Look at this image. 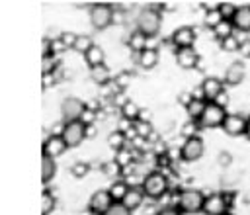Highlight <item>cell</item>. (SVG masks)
<instances>
[{
    "label": "cell",
    "instance_id": "cell-1",
    "mask_svg": "<svg viewBox=\"0 0 250 215\" xmlns=\"http://www.w3.org/2000/svg\"><path fill=\"white\" fill-rule=\"evenodd\" d=\"M160 25H162V16H160V8H154V6H146L139 12L137 16V29L148 39V37H154L158 31H160Z\"/></svg>",
    "mask_w": 250,
    "mask_h": 215
},
{
    "label": "cell",
    "instance_id": "cell-2",
    "mask_svg": "<svg viewBox=\"0 0 250 215\" xmlns=\"http://www.w3.org/2000/svg\"><path fill=\"white\" fill-rule=\"evenodd\" d=\"M203 201H205V194L197 188H184L180 192V197H178V209L182 213H199L203 209Z\"/></svg>",
    "mask_w": 250,
    "mask_h": 215
},
{
    "label": "cell",
    "instance_id": "cell-3",
    "mask_svg": "<svg viewBox=\"0 0 250 215\" xmlns=\"http://www.w3.org/2000/svg\"><path fill=\"white\" fill-rule=\"evenodd\" d=\"M141 188H143V192H145L146 197H150V199H160V197L168 192V178H166L162 172L152 170V172H148V174L145 176Z\"/></svg>",
    "mask_w": 250,
    "mask_h": 215
},
{
    "label": "cell",
    "instance_id": "cell-4",
    "mask_svg": "<svg viewBox=\"0 0 250 215\" xmlns=\"http://www.w3.org/2000/svg\"><path fill=\"white\" fill-rule=\"evenodd\" d=\"M90 22L94 29H105L113 23V8L105 2H96L90 6Z\"/></svg>",
    "mask_w": 250,
    "mask_h": 215
},
{
    "label": "cell",
    "instance_id": "cell-5",
    "mask_svg": "<svg viewBox=\"0 0 250 215\" xmlns=\"http://www.w3.org/2000/svg\"><path fill=\"white\" fill-rule=\"evenodd\" d=\"M86 129H88V125H84L82 121H70V123H64L61 137H62L66 149H74V147H78V145L86 139Z\"/></svg>",
    "mask_w": 250,
    "mask_h": 215
},
{
    "label": "cell",
    "instance_id": "cell-6",
    "mask_svg": "<svg viewBox=\"0 0 250 215\" xmlns=\"http://www.w3.org/2000/svg\"><path fill=\"white\" fill-rule=\"evenodd\" d=\"M227 115L229 113L225 111V108H221L215 102H209L207 108H205V111H203V115H201V119H199V127H207V129L223 127Z\"/></svg>",
    "mask_w": 250,
    "mask_h": 215
},
{
    "label": "cell",
    "instance_id": "cell-7",
    "mask_svg": "<svg viewBox=\"0 0 250 215\" xmlns=\"http://www.w3.org/2000/svg\"><path fill=\"white\" fill-rule=\"evenodd\" d=\"M86 111V106L82 100L74 98V96H68L62 100L61 104V115H62V121L64 123H70V121H80L82 115Z\"/></svg>",
    "mask_w": 250,
    "mask_h": 215
},
{
    "label": "cell",
    "instance_id": "cell-8",
    "mask_svg": "<svg viewBox=\"0 0 250 215\" xmlns=\"http://www.w3.org/2000/svg\"><path fill=\"white\" fill-rule=\"evenodd\" d=\"M205 152V143L201 137H191V139H186L180 147V158L184 162H195L203 156Z\"/></svg>",
    "mask_w": 250,
    "mask_h": 215
},
{
    "label": "cell",
    "instance_id": "cell-9",
    "mask_svg": "<svg viewBox=\"0 0 250 215\" xmlns=\"http://www.w3.org/2000/svg\"><path fill=\"white\" fill-rule=\"evenodd\" d=\"M199 90H201V98L205 102H215L225 92V82L217 76H207V78H203Z\"/></svg>",
    "mask_w": 250,
    "mask_h": 215
},
{
    "label": "cell",
    "instance_id": "cell-10",
    "mask_svg": "<svg viewBox=\"0 0 250 215\" xmlns=\"http://www.w3.org/2000/svg\"><path fill=\"white\" fill-rule=\"evenodd\" d=\"M111 205H113V199H111V195H109L107 190L94 192L92 197H90V201H88V209H90L92 215H104Z\"/></svg>",
    "mask_w": 250,
    "mask_h": 215
},
{
    "label": "cell",
    "instance_id": "cell-11",
    "mask_svg": "<svg viewBox=\"0 0 250 215\" xmlns=\"http://www.w3.org/2000/svg\"><path fill=\"white\" fill-rule=\"evenodd\" d=\"M229 209L230 207H229L223 194H209V195H205L201 211L205 215H225V213H229Z\"/></svg>",
    "mask_w": 250,
    "mask_h": 215
},
{
    "label": "cell",
    "instance_id": "cell-12",
    "mask_svg": "<svg viewBox=\"0 0 250 215\" xmlns=\"http://www.w3.org/2000/svg\"><path fill=\"white\" fill-rule=\"evenodd\" d=\"M246 127H248V119L240 113H229L225 123H223V131L229 135V137H240L246 133Z\"/></svg>",
    "mask_w": 250,
    "mask_h": 215
},
{
    "label": "cell",
    "instance_id": "cell-13",
    "mask_svg": "<svg viewBox=\"0 0 250 215\" xmlns=\"http://www.w3.org/2000/svg\"><path fill=\"white\" fill-rule=\"evenodd\" d=\"M172 43L178 49H186V47H193L195 43V29L191 25H182L172 33Z\"/></svg>",
    "mask_w": 250,
    "mask_h": 215
},
{
    "label": "cell",
    "instance_id": "cell-14",
    "mask_svg": "<svg viewBox=\"0 0 250 215\" xmlns=\"http://www.w3.org/2000/svg\"><path fill=\"white\" fill-rule=\"evenodd\" d=\"M244 76H246V66H244V63H242V61H234V63H230V64L227 66V70H225V84H229V86H238V84H242Z\"/></svg>",
    "mask_w": 250,
    "mask_h": 215
},
{
    "label": "cell",
    "instance_id": "cell-15",
    "mask_svg": "<svg viewBox=\"0 0 250 215\" xmlns=\"http://www.w3.org/2000/svg\"><path fill=\"white\" fill-rule=\"evenodd\" d=\"M176 63L180 64V68L191 70L197 66L199 63V53L193 47H186V49H178L176 51Z\"/></svg>",
    "mask_w": 250,
    "mask_h": 215
},
{
    "label": "cell",
    "instance_id": "cell-16",
    "mask_svg": "<svg viewBox=\"0 0 250 215\" xmlns=\"http://www.w3.org/2000/svg\"><path fill=\"white\" fill-rule=\"evenodd\" d=\"M64 150H66V145H64L61 135H49L43 143V154H49L51 158L61 156Z\"/></svg>",
    "mask_w": 250,
    "mask_h": 215
},
{
    "label": "cell",
    "instance_id": "cell-17",
    "mask_svg": "<svg viewBox=\"0 0 250 215\" xmlns=\"http://www.w3.org/2000/svg\"><path fill=\"white\" fill-rule=\"evenodd\" d=\"M232 25L238 31H250V4H242L236 8V14L232 18Z\"/></svg>",
    "mask_w": 250,
    "mask_h": 215
},
{
    "label": "cell",
    "instance_id": "cell-18",
    "mask_svg": "<svg viewBox=\"0 0 250 215\" xmlns=\"http://www.w3.org/2000/svg\"><path fill=\"white\" fill-rule=\"evenodd\" d=\"M143 199H145V192H143V188H137V186H129V190H127V195L123 197V205L129 209V211H133V209H137V207H141V203H143Z\"/></svg>",
    "mask_w": 250,
    "mask_h": 215
},
{
    "label": "cell",
    "instance_id": "cell-19",
    "mask_svg": "<svg viewBox=\"0 0 250 215\" xmlns=\"http://www.w3.org/2000/svg\"><path fill=\"white\" fill-rule=\"evenodd\" d=\"M139 66L145 68V70H150L158 64V51L154 47H146L143 53H139Z\"/></svg>",
    "mask_w": 250,
    "mask_h": 215
},
{
    "label": "cell",
    "instance_id": "cell-20",
    "mask_svg": "<svg viewBox=\"0 0 250 215\" xmlns=\"http://www.w3.org/2000/svg\"><path fill=\"white\" fill-rule=\"evenodd\" d=\"M55 172H57L55 158H51L49 154H41V182L49 184L55 178Z\"/></svg>",
    "mask_w": 250,
    "mask_h": 215
},
{
    "label": "cell",
    "instance_id": "cell-21",
    "mask_svg": "<svg viewBox=\"0 0 250 215\" xmlns=\"http://www.w3.org/2000/svg\"><path fill=\"white\" fill-rule=\"evenodd\" d=\"M207 104H209V102H205L203 98H193V100H191V104L186 108V109H188V115H189V119L199 123V119H201V115H203V111H205Z\"/></svg>",
    "mask_w": 250,
    "mask_h": 215
},
{
    "label": "cell",
    "instance_id": "cell-22",
    "mask_svg": "<svg viewBox=\"0 0 250 215\" xmlns=\"http://www.w3.org/2000/svg\"><path fill=\"white\" fill-rule=\"evenodd\" d=\"M84 59H86V64H88L90 68H96V66H102V64H104L105 55H104V49H102L100 45H94V47L84 55Z\"/></svg>",
    "mask_w": 250,
    "mask_h": 215
},
{
    "label": "cell",
    "instance_id": "cell-23",
    "mask_svg": "<svg viewBox=\"0 0 250 215\" xmlns=\"http://www.w3.org/2000/svg\"><path fill=\"white\" fill-rule=\"evenodd\" d=\"M127 190H129V186H127L123 180H117V182H113V184L107 188V192H109L113 203H121L123 197L127 195Z\"/></svg>",
    "mask_w": 250,
    "mask_h": 215
},
{
    "label": "cell",
    "instance_id": "cell-24",
    "mask_svg": "<svg viewBox=\"0 0 250 215\" xmlns=\"http://www.w3.org/2000/svg\"><path fill=\"white\" fill-rule=\"evenodd\" d=\"M127 43H129V47L139 55V53H143L145 49H146V37L137 29V31H133L131 35H129V39H127Z\"/></svg>",
    "mask_w": 250,
    "mask_h": 215
},
{
    "label": "cell",
    "instance_id": "cell-25",
    "mask_svg": "<svg viewBox=\"0 0 250 215\" xmlns=\"http://www.w3.org/2000/svg\"><path fill=\"white\" fill-rule=\"evenodd\" d=\"M213 35L219 39V41H225L227 37H230V35H234V25H232V22H229V20H223L215 29H213Z\"/></svg>",
    "mask_w": 250,
    "mask_h": 215
},
{
    "label": "cell",
    "instance_id": "cell-26",
    "mask_svg": "<svg viewBox=\"0 0 250 215\" xmlns=\"http://www.w3.org/2000/svg\"><path fill=\"white\" fill-rule=\"evenodd\" d=\"M139 113H141V108L135 104V102H125L123 106H121V117H125V119H129V121H137L139 119Z\"/></svg>",
    "mask_w": 250,
    "mask_h": 215
},
{
    "label": "cell",
    "instance_id": "cell-27",
    "mask_svg": "<svg viewBox=\"0 0 250 215\" xmlns=\"http://www.w3.org/2000/svg\"><path fill=\"white\" fill-rule=\"evenodd\" d=\"M90 76H92V80H94L96 84H100V86H104V84L109 82V70L105 68V64L96 66V68H90Z\"/></svg>",
    "mask_w": 250,
    "mask_h": 215
},
{
    "label": "cell",
    "instance_id": "cell-28",
    "mask_svg": "<svg viewBox=\"0 0 250 215\" xmlns=\"http://www.w3.org/2000/svg\"><path fill=\"white\" fill-rule=\"evenodd\" d=\"M125 143H127V137H125V133H121L119 129L117 131H111V135L107 137V145L117 152V150H121V149H125Z\"/></svg>",
    "mask_w": 250,
    "mask_h": 215
},
{
    "label": "cell",
    "instance_id": "cell-29",
    "mask_svg": "<svg viewBox=\"0 0 250 215\" xmlns=\"http://www.w3.org/2000/svg\"><path fill=\"white\" fill-rule=\"evenodd\" d=\"M55 209V195L49 190H43L41 194V215H49Z\"/></svg>",
    "mask_w": 250,
    "mask_h": 215
},
{
    "label": "cell",
    "instance_id": "cell-30",
    "mask_svg": "<svg viewBox=\"0 0 250 215\" xmlns=\"http://www.w3.org/2000/svg\"><path fill=\"white\" fill-rule=\"evenodd\" d=\"M221 22H223V16H221V12H219V10L205 12V16H203V23H205V27H209L211 31H213Z\"/></svg>",
    "mask_w": 250,
    "mask_h": 215
},
{
    "label": "cell",
    "instance_id": "cell-31",
    "mask_svg": "<svg viewBox=\"0 0 250 215\" xmlns=\"http://www.w3.org/2000/svg\"><path fill=\"white\" fill-rule=\"evenodd\" d=\"M92 47H94V43H92V37H90V35H78V37H76L74 51H80V53H84V55H86Z\"/></svg>",
    "mask_w": 250,
    "mask_h": 215
},
{
    "label": "cell",
    "instance_id": "cell-32",
    "mask_svg": "<svg viewBox=\"0 0 250 215\" xmlns=\"http://www.w3.org/2000/svg\"><path fill=\"white\" fill-rule=\"evenodd\" d=\"M238 47H240V39L236 35H230L225 41H221V49L227 53H238Z\"/></svg>",
    "mask_w": 250,
    "mask_h": 215
},
{
    "label": "cell",
    "instance_id": "cell-33",
    "mask_svg": "<svg viewBox=\"0 0 250 215\" xmlns=\"http://www.w3.org/2000/svg\"><path fill=\"white\" fill-rule=\"evenodd\" d=\"M236 8H238V6H234L232 2H221V6H219V12H221L223 20H229V22H232V18H234V14H236Z\"/></svg>",
    "mask_w": 250,
    "mask_h": 215
},
{
    "label": "cell",
    "instance_id": "cell-34",
    "mask_svg": "<svg viewBox=\"0 0 250 215\" xmlns=\"http://www.w3.org/2000/svg\"><path fill=\"white\" fill-rule=\"evenodd\" d=\"M88 170H90V164H88V162H82V160H78V162H74V164L70 166V174H72L74 178H84V176L88 174Z\"/></svg>",
    "mask_w": 250,
    "mask_h": 215
},
{
    "label": "cell",
    "instance_id": "cell-35",
    "mask_svg": "<svg viewBox=\"0 0 250 215\" xmlns=\"http://www.w3.org/2000/svg\"><path fill=\"white\" fill-rule=\"evenodd\" d=\"M197 129H199V123L197 121H188V123H184L182 125V137L184 139H191V137H197L195 133H197Z\"/></svg>",
    "mask_w": 250,
    "mask_h": 215
},
{
    "label": "cell",
    "instance_id": "cell-36",
    "mask_svg": "<svg viewBox=\"0 0 250 215\" xmlns=\"http://www.w3.org/2000/svg\"><path fill=\"white\" fill-rule=\"evenodd\" d=\"M135 131H137V137L146 139V137H150L152 127H150V123H145V121H135Z\"/></svg>",
    "mask_w": 250,
    "mask_h": 215
},
{
    "label": "cell",
    "instance_id": "cell-37",
    "mask_svg": "<svg viewBox=\"0 0 250 215\" xmlns=\"http://www.w3.org/2000/svg\"><path fill=\"white\" fill-rule=\"evenodd\" d=\"M115 162H117L121 168H125L127 164H131V152L127 150V147L121 149V150H117V154H115Z\"/></svg>",
    "mask_w": 250,
    "mask_h": 215
},
{
    "label": "cell",
    "instance_id": "cell-38",
    "mask_svg": "<svg viewBox=\"0 0 250 215\" xmlns=\"http://www.w3.org/2000/svg\"><path fill=\"white\" fill-rule=\"evenodd\" d=\"M76 33H72V31H64L62 35H61V45L62 47H70V49H74V43H76Z\"/></svg>",
    "mask_w": 250,
    "mask_h": 215
},
{
    "label": "cell",
    "instance_id": "cell-39",
    "mask_svg": "<svg viewBox=\"0 0 250 215\" xmlns=\"http://www.w3.org/2000/svg\"><path fill=\"white\" fill-rule=\"evenodd\" d=\"M104 215H131V211H129L123 203H113Z\"/></svg>",
    "mask_w": 250,
    "mask_h": 215
},
{
    "label": "cell",
    "instance_id": "cell-40",
    "mask_svg": "<svg viewBox=\"0 0 250 215\" xmlns=\"http://www.w3.org/2000/svg\"><path fill=\"white\" fill-rule=\"evenodd\" d=\"M55 70V61L53 57H41V72L43 74H51Z\"/></svg>",
    "mask_w": 250,
    "mask_h": 215
},
{
    "label": "cell",
    "instance_id": "cell-41",
    "mask_svg": "<svg viewBox=\"0 0 250 215\" xmlns=\"http://www.w3.org/2000/svg\"><path fill=\"white\" fill-rule=\"evenodd\" d=\"M217 160H219V166L221 168H229L232 164V154L229 150H221L219 156H217Z\"/></svg>",
    "mask_w": 250,
    "mask_h": 215
},
{
    "label": "cell",
    "instance_id": "cell-42",
    "mask_svg": "<svg viewBox=\"0 0 250 215\" xmlns=\"http://www.w3.org/2000/svg\"><path fill=\"white\" fill-rule=\"evenodd\" d=\"M238 53H240L242 59H250V39H242V41H240Z\"/></svg>",
    "mask_w": 250,
    "mask_h": 215
},
{
    "label": "cell",
    "instance_id": "cell-43",
    "mask_svg": "<svg viewBox=\"0 0 250 215\" xmlns=\"http://www.w3.org/2000/svg\"><path fill=\"white\" fill-rule=\"evenodd\" d=\"M156 215H182V211H180L178 207H172V205H166V207H162V209H158V211H156Z\"/></svg>",
    "mask_w": 250,
    "mask_h": 215
},
{
    "label": "cell",
    "instance_id": "cell-44",
    "mask_svg": "<svg viewBox=\"0 0 250 215\" xmlns=\"http://www.w3.org/2000/svg\"><path fill=\"white\" fill-rule=\"evenodd\" d=\"M41 45H43V49H41V57H53V49H51V41H49L47 37L43 39V43H41Z\"/></svg>",
    "mask_w": 250,
    "mask_h": 215
},
{
    "label": "cell",
    "instance_id": "cell-45",
    "mask_svg": "<svg viewBox=\"0 0 250 215\" xmlns=\"http://www.w3.org/2000/svg\"><path fill=\"white\" fill-rule=\"evenodd\" d=\"M129 80H131V76H129L127 72H121V74L115 78V84H119V88H125V86H129Z\"/></svg>",
    "mask_w": 250,
    "mask_h": 215
},
{
    "label": "cell",
    "instance_id": "cell-46",
    "mask_svg": "<svg viewBox=\"0 0 250 215\" xmlns=\"http://www.w3.org/2000/svg\"><path fill=\"white\" fill-rule=\"evenodd\" d=\"M178 98H180V104H182L184 108H188V106L191 104V100H193V96H191L189 92H182V94H180Z\"/></svg>",
    "mask_w": 250,
    "mask_h": 215
},
{
    "label": "cell",
    "instance_id": "cell-47",
    "mask_svg": "<svg viewBox=\"0 0 250 215\" xmlns=\"http://www.w3.org/2000/svg\"><path fill=\"white\" fill-rule=\"evenodd\" d=\"M215 104H219L221 108H227V104H229V94H227V90H225V92L215 100Z\"/></svg>",
    "mask_w": 250,
    "mask_h": 215
},
{
    "label": "cell",
    "instance_id": "cell-48",
    "mask_svg": "<svg viewBox=\"0 0 250 215\" xmlns=\"http://www.w3.org/2000/svg\"><path fill=\"white\" fill-rule=\"evenodd\" d=\"M119 170H121V166H119L115 160H113L111 164H105V172H107V174H117Z\"/></svg>",
    "mask_w": 250,
    "mask_h": 215
},
{
    "label": "cell",
    "instance_id": "cell-49",
    "mask_svg": "<svg viewBox=\"0 0 250 215\" xmlns=\"http://www.w3.org/2000/svg\"><path fill=\"white\" fill-rule=\"evenodd\" d=\"M43 86H53V76L51 74H43Z\"/></svg>",
    "mask_w": 250,
    "mask_h": 215
},
{
    "label": "cell",
    "instance_id": "cell-50",
    "mask_svg": "<svg viewBox=\"0 0 250 215\" xmlns=\"http://www.w3.org/2000/svg\"><path fill=\"white\" fill-rule=\"evenodd\" d=\"M244 137L250 141V121H248V127H246V133H244Z\"/></svg>",
    "mask_w": 250,
    "mask_h": 215
},
{
    "label": "cell",
    "instance_id": "cell-51",
    "mask_svg": "<svg viewBox=\"0 0 250 215\" xmlns=\"http://www.w3.org/2000/svg\"><path fill=\"white\" fill-rule=\"evenodd\" d=\"M225 215H232V213H230V211H229V213H225Z\"/></svg>",
    "mask_w": 250,
    "mask_h": 215
}]
</instances>
